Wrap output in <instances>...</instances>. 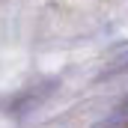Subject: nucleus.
Returning a JSON list of instances; mask_svg holds the SVG:
<instances>
[]
</instances>
